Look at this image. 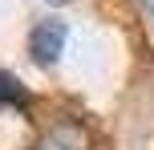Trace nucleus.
Segmentation results:
<instances>
[{"instance_id": "7ed1b4c3", "label": "nucleus", "mask_w": 154, "mask_h": 150, "mask_svg": "<svg viewBox=\"0 0 154 150\" xmlns=\"http://www.w3.org/2000/svg\"><path fill=\"white\" fill-rule=\"evenodd\" d=\"M0 102H24V89H20V81H12V77H4L0 73Z\"/></svg>"}, {"instance_id": "f257e3e1", "label": "nucleus", "mask_w": 154, "mask_h": 150, "mask_svg": "<svg viewBox=\"0 0 154 150\" xmlns=\"http://www.w3.org/2000/svg\"><path fill=\"white\" fill-rule=\"evenodd\" d=\"M29 53H32V61L37 65H57L61 61V53H65V24L61 20H41L37 29L29 32Z\"/></svg>"}, {"instance_id": "20e7f679", "label": "nucleus", "mask_w": 154, "mask_h": 150, "mask_svg": "<svg viewBox=\"0 0 154 150\" xmlns=\"http://www.w3.org/2000/svg\"><path fill=\"white\" fill-rule=\"evenodd\" d=\"M49 4H69V0H49Z\"/></svg>"}, {"instance_id": "f03ea898", "label": "nucleus", "mask_w": 154, "mask_h": 150, "mask_svg": "<svg viewBox=\"0 0 154 150\" xmlns=\"http://www.w3.org/2000/svg\"><path fill=\"white\" fill-rule=\"evenodd\" d=\"M45 150H85V134L73 126V122H61V126H53V130H49Z\"/></svg>"}, {"instance_id": "39448f33", "label": "nucleus", "mask_w": 154, "mask_h": 150, "mask_svg": "<svg viewBox=\"0 0 154 150\" xmlns=\"http://www.w3.org/2000/svg\"><path fill=\"white\" fill-rule=\"evenodd\" d=\"M142 4H150V12H154V0H142Z\"/></svg>"}]
</instances>
